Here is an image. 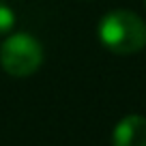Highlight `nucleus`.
<instances>
[{"instance_id": "obj_1", "label": "nucleus", "mask_w": 146, "mask_h": 146, "mask_svg": "<svg viewBox=\"0 0 146 146\" xmlns=\"http://www.w3.org/2000/svg\"><path fill=\"white\" fill-rule=\"evenodd\" d=\"M99 39L114 54H135L146 47V24L129 9H114L101 17Z\"/></svg>"}, {"instance_id": "obj_2", "label": "nucleus", "mask_w": 146, "mask_h": 146, "mask_svg": "<svg viewBox=\"0 0 146 146\" xmlns=\"http://www.w3.org/2000/svg\"><path fill=\"white\" fill-rule=\"evenodd\" d=\"M43 62V47L26 32L9 36L0 47V64L13 78H28Z\"/></svg>"}, {"instance_id": "obj_3", "label": "nucleus", "mask_w": 146, "mask_h": 146, "mask_svg": "<svg viewBox=\"0 0 146 146\" xmlns=\"http://www.w3.org/2000/svg\"><path fill=\"white\" fill-rule=\"evenodd\" d=\"M114 146H146V118L140 114L125 116L114 129Z\"/></svg>"}, {"instance_id": "obj_4", "label": "nucleus", "mask_w": 146, "mask_h": 146, "mask_svg": "<svg viewBox=\"0 0 146 146\" xmlns=\"http://www.w3.org/2000/svg\"><path fill=\"white\" fill-rule=\"evenodd\" d=\"M13 26H15V13L11 11L9 5H5V2L0 0V35L9 32Z\"/></svg>"}]
</instances>
